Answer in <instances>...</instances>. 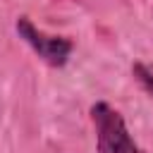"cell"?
Returning <instances> with one entry per match:
<instances>
[{"instance_id": "cell-1", "label": "cell", "mask_w": 153, "mask_h": 153, "mask_svg": "<svg viewBox=\"0 0 153 153\" xmlns=\"http://www.w3.org/2000/svg\"><path fill=\"white\" fill-rule=\"evenodd\" d=\"M91 115L96 122V139L100 153H143L129 136L122 115L108 103H96L91 108Z\"/></svg>"}, {"instance_id": "cell-2", "label": "cell", "mask_w": 153, "mask_h": 153, "mask_svg": "<svg viewBox=\"0 0 153 153\" xmlns=\"http://www.w3.org/2000/svg\"><path fill=\"white\" fill-rule=\"evenodd\" d=\"M17 33L53 67H62L72 53V41L62 38V36H48L43 31H38L29 17H19L17 19Z\"/></svg>"}, {"instance_id": "cell-3", "label": "cell", "mask_w": 153, "mask_h": 153, "mask_svg": "<svg viewBox=\"0 0 153 153\" xmlns=\"http://www.w3.org/2000/svg\"><path fill=\"white\" fill-rule=\"evenodd\" d=\"M134 74H136V79L141 81V86L153 96V62H139V65H134Z\"/></svg>"}]
</instances>
